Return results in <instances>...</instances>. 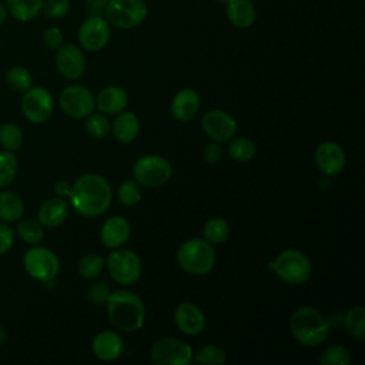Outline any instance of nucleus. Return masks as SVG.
I'll return each mask as SVG.
<instances>
[{
	"mask_svg": "<svg viewBox=\"0 0 365 365\" xmlns=\"http://www.w3.org/2000/svg\"><path fill=\"white\" fill-rule=\"evenodd\" d=\"M68 198L77 214L86 218H93L104 214L110 208L113 191L103 175L87 173L80 175L71 184Z\"/></svg>",
	"mask_w": 365,
	"mask_h": 365,
	"instance_id": "nucleus-1",
	"label": "nucleus"
},
{
	"mask_svg": "<svg viewBox=\"0 0 365 365\" xmlns=\"http://www.w3.org/2000/svg\"><path fill=\"white\" fill-rule=\"evenodd\" d=\"M107 317L113 327L123 332H135L144 327L145 307L143 299L130 289H118L110 294Z\"/></svg>",
	"mask_w": 365,
	"mask_h": 365,
	"instance_id": "nucleus-2",
	"label": "nucleus"
},
{
	"mask_svg": "<svg viewBox=\"0 0 365 365\" xmlns=\"http://www.w3.org/2000/svg\"><path fill=\"white\" fill-rule=\"evenodd\" d=\"M292 336L304 346L321 345L331 332L329 321L314 307L297 308L289 318Z\"/></svg>",
	"mask_w": 365,
	"mask_h": 365,
	"instance_id": "nucleus-3",
	"label": "nucleus"
},
{
	"mask_svg": "<svg viewBox=\"0 0 365 365\" xmlns=\"http://www.w3.org/2000/svg\"><path fill=\"white\" fill-rule=\"evenodd\" d=\"M175 258L185 272L195 277L208 274L217 261L212 244L204 238H191L182 242L175 252Z\"/></svg>",
	"mask_w": 365,
	"mask_h": 365,
	"instance_id": "nucleus-4",
	"label": "nucleus"
},
{
	"mask_svg": "<svg viewBox=\"0 0 365 365\" xmlns=\"http://www.w3.org/2000/svg\"><path fill=\"white\" fill-rule=\"evenodd\" d=\"M271 269L284 282L299 285L311 277L312 265L309 258L302 251L287 248L281 251L271 262Z\"/></svg>",
	"mask_w": 365,
	"mask_h": 365,
	"instance_id": "nucleus-5",
	"label": "nucleus"
},
{
	"mask_svg": "<svg viewBox=\"0 0 365 365\" xmlns=\"http://www.w3.org/2000/svg\"><path fill=\"white\" fill-rule=\"evenodd\" d=\"M103 16L115 29L131 30L144 23L148 6L144 0H110Z\"/></svg>",
	"mask_w": 365,
	"mask_h": 365,
	"instance_id": "nucleus-6",
	"label": "nucleus"
},
{
	"mask_svg": "<svg viewBox=\"0 0 365 365\" xmlns=\"http://www.w3.org/2000/svg\"><path fill=\"white\" fill-rule=\"evenodd\" d=\"M173 175L171 163L158 154H144L133 165L134 180L144 187H160Z\"/></svg>",
	"mask_w": 365,
	"mask_h": 365,
	"instance_id": "nucleus-7",
	"label": "nucleus"
},
{
	"mask_svg": "<svg viewBox=\"0 0 365 365\" xmlns=\"http://www.w3.org/2000/svg\"><path fill=\"white\" fill-rule=\"evenodd\" d=\"M107 271L111 279L120 285H133L141 275V259L140 257L127 248H115L110 252L106 259Z\"/></svg>",
	"mask_w": 365,
	"mask_h": 365,
	"instance_id": "nucleus-8",
	"label": "nucleus"
},
{
	"mask_svg": "<svg viewBox=\"0 0 365 365\" xmlns=\"http://www.w3.org/2000/svg\"><path fill=\"white\" fill-rule=\"evenodd\" d=\"M23 265L27 274L40 282L53 281L60 271L58 257L46 247H33L27 250L23 257Z\"/></svg>",
	"mask_w": 365,
	"mask_h": 365,
	"instance_id": "nucleus-9",
	"label": "nucleus"
},
{
	"mask_svg": "<svg viewBox=\"0 0 365 365\" xmlns=\"http://www.w3.org/2000/svg\"><path fill=\"white\" fill-rule=\"evenodd\" d=\"M110 36L111 26L103 14H90L77 33L80 47L91 53L103 50L108 44Z\"/></svg>",
	"mask_w": 365,
	"mask_h": 365,
	"instance_id": "nucleus-10",
	"label": "nucleus"
},
{
	"mask_svg": "<svg viewBox=\"0 0 365 365\" xmlns=\"http://www.w3.org/2000/svg\"><path fill=\"white\" fill-rule=\"evenodd\" d=\"M150 356L155 365H188L192 361L194 352L181 339L161 338L153 344Z\"/></svg>",
	"mask_w": 365,
	"mask_h": 365,
	"instance_id": "nucleus-11",
	"label": "nucleus"
},
{
	"mask_svg": "<svg viewBox=\"0 0 365 365\" xmlns=\"http://www.w3.org/2000/svg\"><path fill=\"white\" fill-rule=\"evenodd\" d=\"M58 103L63 113L71 118H86L93 113L96 107V98L93 93L87 87L78 84L67 86L63 88L58 97Z\"/></svg>",
	"mask_w": 365,
	"mask_h": 365,
	"instance_id": "nucleus-12",
	"label": "nucleus"
},
{
	"mask_svg": "<svg viewBox=\"0 0 365 365\" xmlns=\"http://www.w3.org/2000/svg\"><path fill=\"white\" fill-rule=\"evenodd\" d=\"M21 110L24 117L31 123L47 121L54 110V100L51 93L44 87H30L24 91L21 98Z\"/></svg>",
	"mask_w": 365,
	"mask_h": 365,
	"instance_id": "nucleus-13",
	"label": "nucleus"
},
{
	"mask_svg": "<svg viewBox=\"0 0 365 365\" xmlns=\"http://www.w3.org/2000/svg\"><path fill=\"white\" fill-rule=\"evenodd\" d=\"M84 50L74 43H63L57 48L56 67L66 80H78L86 71Z\"/></svg>",
	"mask_w": 365,
	"mask_h": 365,
	"instance_id": "nucleus-14",
	"label": "nucleus"
},
{
	"mask_svg": "<svg viewBox=\"0 0 365 365\" xmlns=\"http://www.w3.org/2000/svg\"><path fill=\"white\" fill-rule=\"evenodd\" d=\"M201 127L212 141L224 143L234 137L237 131V121L230 113L214 108L202 115Z\"/></svg>",
	"mask_w": 365,
	"mask_h": 365,
	"instance_id": "nucleus-15",
	"label": "nucleus"
},
{
	"mask_svg": "<svg viewBox=\"0 0 365 365\" xmlns=\"http://www.w3.org/2000/svg\"><path fill=\"white\" fill-rule=\"evenodd\" d=\"M315 164L325 175L339 174L346 164V155L342 147L334 141H325L319 144L314 154Z\"/></svg>",
	"mask_w": 365,
	"mask_h": 365,
	"instance_id": "nucleus-16",
	"label": "nucleus"
},
{
	"mask_svg": "<svg viewBox=\"0 0 365 365\" xmlns=\"http://www.w3.org/2000/svg\"><path fill=\"white\" fill-rule=\"evenodd\" d=\"M174 322L184 335L194 336L204 331L205 314L192 302H181L174 309Z\"/></svg>",
	"mask_w": 365,
	"mask_h": 365,
	"instance_id": "nucleus-17",
	"label": "nucleus"
},
{
	"mask_svg": "<svg viewBox=\"0 0 365 365\" xmlns=\"http://www.w3.org/2000/svg\"><path fill=\"white\" fill-rule=\"evenodd\" d=\"M130 232H131L130 222L121 215H114L107 218L103 222L100 238L104 247L110 250H115L123 247L127 242Z\"/></svg>",
	"mask_w": 365,
	"mask_h": 365,
	"instance_id": "nucleus-18",
	"label": "nucleus"
},
{
	"mask_svg": "<svg viewBox=\"0 0 365 365\" xmlns=\"http://www.w3.org/2000/svg\"><path fill=\"white\" fill-rule=\"evenodd\" d=\"M91 349L100 361L110 362L120 358L124 349V342L117 332L101 331L94 336L91 342Z\"/></svg>",
	"mask_w": 365,
	"mask_h": 365,
	"instance_id": "nucleus-19",
	"label": "nucleus"
},
{
	"mask_svg": "<svg viewBox=\"0 0 365 365\" xmlns=\"http://www.w3.org/2000/svg\"><path fill=\"white\" fill-rule=\"evenodd\" d=\"M201 100L192 88H182L171 100V114L178 121H190L200 111Z\"/></svg>",
	"mask_w": 365,
	"mask_h": 365,
	"instance_id": "nucleus-20",
	"label": "nucleus"
},
{
	"mask_svg": "<svg viewBox=\"0 0 365 365\" xmlns=\"http://www.w3.org/2000/svg\"><path fill=\"white\" fill-rule=\"evenodd\" d=\"M228 21L237 29H250L257 20V9L251 0H228L224 4Z\"/></svg>",
	"mask_w": 365,
	"mask_h": 365,
	"instance_id": "nucleus-21",
	"label": "nucleus"
},
{
	"mask_svg": "<svg viewBox=\"0 0 365 365\" xmlns=\"http://www.w3.org/2000/svg\"><path fill=\"white\" fill-rule=\"evenodd\" d=\"M68 215V204L63 197H53L46 200L37 212L38 221L46 228H56L61 225Z\"/></svg>",
	"mask_w": 365,
	"mask_h": 365,
	"instance_id": "nucleus-22",
	"label": "nucleus"
},
{
	"mask_svg": "<svg viewBox=\"0 0 365 365\" xmlns=\"http://www.w3.org/2000/svg\"><path fill=\"white\" fill-rule=\"evenodd\" d=\"M127 103H128V94L120 86H108L103 88L96 98V107L98 108L100 113L106 115L117 114L123 111Z\"/></svg>",
	"mask_w": 365,
	"mask_h": 365,
	"instance_id": "nucleus-23",
	"label": "nucleus"
},
{
	"mask_svg": "<svg viewBox=\"0 0 365 365\" xmlns=\"http://www.w3.org/2000/svg\"><path fill=\"white\" fill-rule=\"evenodd\" d=\"M111 130L114 137L120 141V143H131L137 138L138 133H140V120L138 117L133 113V111H120L117 113L113 124H111Z\"/></svg>",
	"mask_w": 365,
	"mask_h": 365,
	"instance_id": "nucleus-24",
	"label": "nucleus"
},
{
	"mask_svg": "<svg viewBox=\"0 0 365 365\" xmlns=\"http://www.w3.org/2000/svg\"><path fill=\"white\" fill-rule=\"evenodd\" d=\"M6 9L16 20L27 23L38 17L43 0H6Z\"/></svg>",
	"mask_w": 365,
	"mask_h": 365,
	"instance_id": "nucleus-25",
	"label": "nucleus"
},
{
	"mask_svg": "<svg viewBox=\"0 0 365 365\" xmlns=\"http://www.w3.org/2000/svg\"><path fill=\"white\" fill-rule=\"evenodd\" d=\"M23 214H24L23 200L11 191H1L0 192V221L13 222L20 220Z\"/></svg>",
	"mask_w": 365,
	"mask_h": 365,
	"instance_id": "nucleus-26",
	"label": "nucleus"
},
{
	"mask_svg": "<svg viewBox=\"0 0 365 365\" xmlns=\"http://www.w3.org/2000/svg\"><path fill=\"white\" fill-rule=\"evenodd\" d=\"M204 240L210 244H221L230 235V224L222 217H212L210 218L202 228Z\"/></svg>",
	"mask_w": 365,
	"mask_h": 365,
	"instance_id": "nucleus-27",
	"label": "nucleus"
},
{
	"mask_svg": "<svg viewBox=\"0 0 365 365\" xmlns=\"http://www.w3.org/2000/svg\"><path fill=\"white\" fill-rule=\"evenodd\" d=\"M344 324L351 336L358 341L365 339V308L362 305L352 307L346 312Z\"/></svg>",
	"mask_w": 365,
	"mask_h": 365,
	"instance_id": "nucleus-28",
	"label": "nucleus"
},
{
	"mask_svg": "<svg viewBox=\"0 0 365 365\" xmlns=\"http://www.w3.org/2000/svg\"><path fill=\"white\" fill-rule=\"evenodd\" d=\"M16 232H17V237L23 242L37 245L41 242V240L44 237V227L40 224V221L23 220L17 224Z\"/></svg>",
	"mask_w": 365,
	"mask_h": 365,
	"instance_id": "nucleus-29",
	"label": "nucleus"
},
{
	"mask_svg": "<svg viewBox=\"0 0 365 365\" xmlns=\"http://www.w3.org/2000/svg\"><path fill=\"white\" fill-rule=\"evenodd\" d=\"M6 83L11 90H14L17 93H24L31 87L33 77H31V73L26 67L13 66L6 73Z\"/></svg>",
	"mask_w": 365,
	"mask_h": 365,
	"instance_id": "nucleus-30",
	"label": "nucleus"
},
{
	"mask_svg": "<svg viewBox=\"0 0 365 365\" xmlns=\"http://www.w3.org/2000/svg\"><path fill=\"white\" fill-rule=\"evenodd\" d=\"M228 154L235 161L247 163L255 155V144L245 137L231 138L228 144Z\"/></svg>",
	"mask_w": 365,
	"mask_h": 365,
	"instance_id": "nucleus-31",
	"label": "nucleus"
},
{
	"mask_svg": "<svg viewBox=\"0 0 365 365\" xmlns=\"http://www.w3.org/2000/svg\"><path fill=\"white\" fill-rule=\"evenodd\" d=\"M106 265L104 258L100 254H86L77 264L78 274L86 279L97 278Z\"/></svg>",
	"mask_w": 365,
	"mask_h": 365,
	"instance_id": "nucleus-32",
	"label": "nucleus"
},
{
	"mask_svg": "<svg viewBox=\"0 0 365 365\" xmlns=\"http://www.w3.org/2000/svg\"><path fill=\"white\" fill-rule=\"evenodd\" d=\"M23 143V133L14 123L0 125V145L7 151H17Z\"/></svg>",
	"mask_w": 365,
	"mask_h": 365,
	"instance_id": "nucleus-33",
	"label": "nucleus"
},
{
	"mask_svg": "<svg viewBox=\"0 0 365 365\" xmlns=\"http://www.w3.org/2000/svg\"><path fill=\"white\" fill-rule=\"evenodd\" d=\"M17 158L13 151H0V188L10 185L17 175Z\"/></svg>",
	"mask_w": 365,
	"mask_h": 365,
	"instance_id": "nucleus-34",
	"label": "nucleus"
},
{
	"mask_svg": "<svg viewBox=\"0 0 365 365\" xmlns=\"http://www.w3.org/2000/svg\"><path fill=\"white\" fill-rule=\"evenodd\" d=\"M192 359L202 365H222L227 361V355L224 349L217 345H205L197 351Z\"/></svg>",
	"mask_w": 365,
	"mask_h": 365,
	"instance_id": "nucleus-35",
	"label": "nucleus"
},
{
	"mask_svg": "<svg viewBox=\"0 0 365 365\" xmlns=\"http://www.w3.org/2000/svg\"><path fill=\"white\" fill-rule=\"evenodd\" d=\"M86 130L94 138H104L110 133L111 124L106 114L91 113L86 117Z\"/></svg>",
	"mask_w": 365,
	"mask_h": 365,
	"instance_id": "nucleus-36",
	"label": "nucleus"
},
{
	"mask_svg": "<svg viewBox=\"0 0 365 365\" xmlns=\"http://www.w3.org/2000/svg\"><path fill=\"white\" fill-rule=\"evenodd\" d=\"M118 201L125 207H134L141 200L140 185L135 180H125L120 184L117 190Z\"/></svg>",
	"mask_w": 365,
	"mask_h": 365,
	"instance_id": "nucleus-37",
	"label": "nucleus"
},
{
	"mask_svg": "<svg viewBox=\"0 0 365 365\" xmlns=\"http://www.w3.org/2000/svg\"><path fill=\"white\" fill-rule=\"evenodd\" d=\"M321 365H349L351 364V354L344 345H331L328 346L321 359Z\"/></svg>",
	"mask_w": 365,
	"mask_h": 365,
	"instance_id": "nucleus-38",
	"label": "nucleus"
},
{
	"mask_svg": "<svg viewBox=\"0 0 365 365\" xmlns=\"http://www.w3.org/2000/svg\"><path fill=\"white\" fill-rule=\"evenodd\" d=\"M70 0H43L41 13L50 20H58L70 11Z\"/></svg>",
	"mask_w": 365,
	"mask_h": 365,
	"instance_id": "nucleus-39",
	"label": "nucleus"
},
{
	"mask_svg": "<svg viewBox=\"0 0 365 365\" xmlns=\"http://www.w3.org/2000/svg\"><path fill=\"white\" fill-rule=\"evenodd\" d=\"M41 41L47 48L57 50L64 43V34L58 27L53 26V27H48L43 31Z\"/></svg>",
	"mask_w": 365,
	"mask_h": 365,
	"instance_id": "nucleus-40",
	"label": "nucleus"
},
{
	"mask_svg": "<svg viewBox=\"0 0 365 365\" xmlns=\"http://www.w3.org/2000/svg\"><path fill=\"white\" fill-rule=\"evenodd\" d=\"M110 294H111L110 288L107 287V284H103V282H97V284L91 285V287L88 288V292H87L88 299H90L91 302L97 304V305L106 304L107 299H108V297H110Z\"/></svg>",
	"mask_w": 365,
	"mask_h": 365,
	"instance_id": "nucleus-41",
	"label": "nucleus"
},
{
	"mask_svg": "<svg viewBox=\"0 0 365 365\" xmlns=\"http://www.w3.org/2000/svg\"><path fill=\"white\" fill-rule=\"evenodd\" d=\"M14 237H16L14 230L6 222H1L0 224V255L9 252V250L14 244Z\"/></svg>",
	"mask_w": 365,
	"mask_h": 365,
	"instance_id": "nucleus-42",
	"label": "nucleus"
},
{
	"mask_svg": "<svg viewBox=\"0 0 365 365\" xmlns=\"http://www.w3.org/2000/svg\"><path fill=\"white\" fill-rule=\"evenodd\" d=\"M202 155H204V160L208 161V163H217V161H220V158H221V155H222V148H221L220 143L214 141V143L208 144V145L205 147Z\"/></svg>",
	"mask_w": 365,
	"mask_h": 365,
	"instance_id": "nucleus-43",
	"label": "nucleus"
},
{
	"mask_svg": "<svg viewBox=\"0 0 365 365\" xmlns=\"http://www.w3.org/2000/svg\"><path fill=\"white\" fill-rule=\"evenodd\" d=\"M91 14H103L110 0H84Z\"/></svg>",
	"mask_w": 365,
	"mask_h": 365,
	"instance_id": "nucleus-44",
	"label": "nucleus"
},
{
	"mask_svg": "<svg viewBox=\"0 0 365 365\" xmlns=\"http://www.w3.org/2000/svg\"><path fill=\"white\" fill-rule=\"evenodd\" d=\"M71 190V184H68V181L66 180H60L54 184V192L57 194V197H68Z\"/></svg>",
	"mask_w": 365,
	"mask_h": 365,
	"instance_id": "nucleus-45",
	"label": "nucleus"
},
{
	"mask_svg": "<svg viewBox=\"0 0 365 365\" xmlns=\"http://www.w3.org/2000/svg\"><path fill=\"white\" fill-rule=\"evenodd\" d=\"M6 17H7V9H6V6L0 1V24L6 20Z\"/></svg>",
	"mask_w": 365,
	"mask_h": 365,
	"instance_id": "nucleus-46",
	"label": "nucleus"
},
{
	"mask_svg": "<svg viewBox=\"0 0 365 365\" xmlns=\"http://www.w3.org/2000/svg\"><path fill=\"white\" fill-rule=\"evenodd\" d=\"M4 339H6V331H4V328L0 325V345L4 342Z\"/></svg>",
	"mask_w": 365,
	"mask_h": 365,
	"instance_id": "nucleus-47",
	"label": "nucleus"
},
{
	"mask_svg": "<svg viewBox=\"0 0 365 365\" xmlns=\"http://www.w3.org/2000/svg\"><path fill=\"white\" fill-rule=\"evenodd\" d=\"M215 1H217V3H220V4H222V6H224V4H225V3H227V1H228V0H215Z\"/></svg>",
	"mask_w": 365,
	"mask_h": 365,
	"instance_id": "nucleus-48",
	"label": "nucleus"
}]
</instances>
